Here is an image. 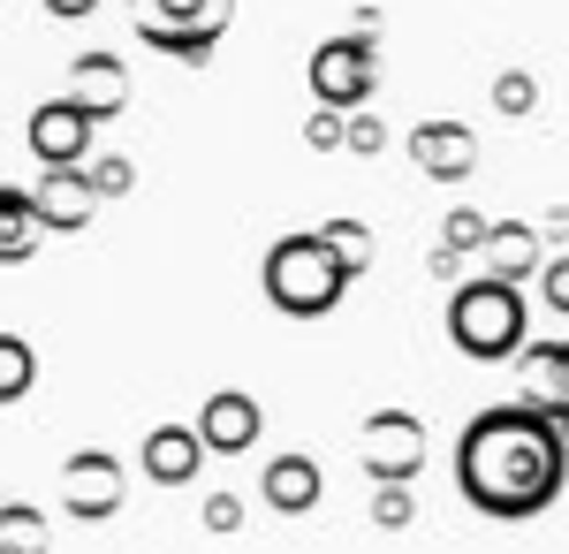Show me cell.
<instances>
[{
    "label": "cell",
    "mask_w": 569,
    "mask_h": 554,
    "mask_svg": "<svg viewBox=\"0 0 569 554\" xmlns=\"http://www.w3.org/2000/svg\"><path fill=\"white\" fill-rule=\"evenodd\" d=\"M46 244L39 214H31V198H23V182H0V266H31Z\"/></svg>",
    "instance_id": "17"
},
{
    "label": "cell",
    "mask_w": 569,
    "mask_h": 554,
    "mask_svg": "<svg viewBox=\"0 0 569 554\" xmlns=\"http://www.w3.org/2000/svg\"><path fill=\"white\" fill-rule=\"evenodd\" d=\"M365 516H372L380 532H410V524H418V494H410V486H372Z\"/></svg>",
    "instance_id": "23"
},
{
    "label": "cell",
    "mask_w": 569,
    "mask_h": 554,
    "mask_svg": "<svg viewBox=\"0 0 569 554\" xmlns=\"http://www.w3.org/2000/svg\"><path fill=\"white\" fill-rule=\"evenodd\" d=\"M555 433H562V448H569V403H562V410H555Z\"/></svg>",
    "instance_id": "30"
},
{
    "label": "cell",
    "mask_w": 569,
    "mask_h": 554,
    "mask_svg": "<svg viewBox=\"0 0 569 554\" xmlns=\"http://www.w3.org/2000/svg\"><path fill=\"white\" fill-rule=\"evenodd\" d=\"M0 547H8V554H46V547H53L46 510H31V502H0Z\"/></svg>",
    "instance_id": "20"
},
{
    "label": "cell",
    "mask_w": 569,
    "mask_h": 554,
    "mask_svg": "<svg viewBox=\"0 0 569 554\" xmlns=\"http://www.w3.org/2000/svg\"><path fill=\"white\" fill-rule=\"evenodd\" d=\"M319 502H327V471L311 464L305 448H289V456H266L259 510H273V516H311Z\"/></svg>",
    "instance_id": "12"
},
{
    "label": "cell",
    "mask_w": 569,
    "mask_h": 554,
    "mask_svg": "<svg viewBox=\"0 0 569 554\" xmlns=\"http://www.w3.org/2000/svg\"><path fill=\"white\" fill-rule=\"evenodd\" d=\"M539 297L569 319V251H547V266H539Z\"/></svg>",
    "instance_id": "27"
},
{
    "label": "cell",
    "mask_w": 569,
    "mask_h": 554,
    "mask_svg": "<svg viewBox=\"0 0 569 554\" xmlns=\"http://www.w3.org/2000/svg\"><path fill=\"white\" fill-rule=\"evenodd\" d=\"M259 289L281 319H327V311L342 304V289H350V274L335 266V251H327L319 228H297V236H273V244H266Z\"/></svg>",
    "instance_id": "2"
},
{
    "label": "cell",
    "mask_w": 569,
    "mask_h": 554,
    "mask_svg": "<svg viewBox=\"0 0 569 554\" xmlns=\"http://www.w3.org/2000/svg\"><path fill=\"white\" fill-rule=\"evenodd\" d=\"M426 456H433V433L410 410H372L365 433H357V464H365L372 486H410L426 471Z\"/></svg>",
    "instance_id": "6"
},
{
    "label": "cell",
    "mask_w": 569,
    "mask_h": 554,
    "mask_svg": "<svg viewBox=\"0 0 569 554\" xmlns=\"http://www.w3.org/2000/svg\"><path fill=\"white\" fill-rule=\"evenodd\" d=\"M99 0H46V16H61V23H84Z\"/></svg>",
    "instance_id": "29"
},
{
    "label": "cell",
    "mask_w": 569,
    "mask_h": 554,
    "mask_svg": "<svg viewBox=\"0 0 569 554\" xmlns=\"http://www.w3.org/2000/svg\"><path fill=\"white\" fill-rule=\"evenodd\" d=\"M479 258H486V274H493V281L525 289V281H539V266H547V236H539L531 220H493Z\"/></svg>",
    "instance_id": "14"
},
{
    "label": "cell",
    "mask_w": 569,
    "mask_h": 554,
    "mask_svg": "<svg viewBox=\"0 0 569 554\" xmlns=\"http://www.w3.org/2000/svg\"><path fill=\"white\" fill-rule=\"evenodd\" d=\"M342 152L380 160V152H388V122H380V115H365V107H357V115H342Z\"/></svg>",
    "instance_id": "25"
},
{
    "label": "cell",
    "mask_w": 569,
    "mask_h": 554,
    "mask_svg": "<svg viewBox=\"0 0 569 554\" xmlns=\"http://www.w3.org/2000/svg\"><path fill=\"white\" fill-rule=\"evenodd\" d=\"M137 464H144V478H152V486H190V478L206 471V448H198L190 418H168V426H152V433H144Z\"/></svg>",
    "instance_id": "15"
},
{
    "label": "cell",
    "mask_w": 569,
    "mask_h": 554,
    "mask_svg": "<svg viewBox=\"0 0 569 554\" xmlns=\"http://www.w3.org/2000/svg\"><path fill=\"white\" fill-rule=\"evenodd\" d=\"M130 23L152 53H176V61H213L228 23H236V0H130Z\"/></svg>",
    "instance_id": "4"
},
{
    "label": "cell",
    "mask_w": 569,
    "mask_h": 554,
    "mask_svg": "<svg viewBox=\"0 0 569 554\" xmlns=\"http://www.w3.org/2000/svg\"><path fill=\"white\" fill-rule=\"evenodd\" d=\"M190 433H198V448H206V456H251V448H259V433H266V403L251 395V387H213V395L198 403Z\"/></svg>",
    "instance_id": "8"
},
{
    "label": "cell",
    "mask_w": 569,
    "mask_h": 554,
    "mask_svg": "<svg viewBox=\"0 0 569 554\" xmlns=\"http://www.w3.org/2000/svg\"><path fill=\"white\" fill-rule=\"evenodd\" d=\"M410 168L433 175V182H471V175H479V129L456 122V115L418 122L410 129Z\"/></svg>",
    "instance_id": "10"
},
{
    "label": "cell",
    "mask_w": 569,
    "mask_h": 554,
    "mask_svg": "<svg viewBox=\"0 0 569 554\" xmlns=\"http://www.w3.org/2000/svg\"><path fill=\"white\" fill-rule=\"evenodd\" d=\"M23 198H31V214H39L46 236H84L91 214H99V198L84 190V168H39V182H31Z\"/></svg>",
    "instance_id": "11"
},
{
    "label": "cell",
    "mask_w": 569,
    "mask_h": 554,
    "mask_svg": "<svg viewBox=\"0 0 569 554\" xmlns=\"http://www.w3.org/2000/svg\"><path fill=\"white\" fill-rule=\"evenodd\" d=\"M319 236H327V251H335V266H342V274H372V258H380V244H372V228H365V220L357 214H335L327 220V228H319Z\"/></svg>",
    "instance_id": "18"
},
{
    "label": "cell",
    "mask_w": 569,
    "mask_h": 554,
    "mask_svg": "<svg viewBox=\"0 0 569 554\" xmlns=\"http://www.w3.org/2000/svg\"><path fill=\"white\" fill-rule=\"evenodd\" d=\"M243 516H251V502H243L236 486H213V494H206V532H213V540H236Z\"/></svg>",
    "instance_id": "26"
},
{
    "label": "cell",
    "mask_w": 569,
    "mask_h": 554,
    "mask_svg": "<svg viewBox=\"0 0 569 554\" xmlns=\"http://www.w3.org/2000/svg\"><path fill=\"white\" fill-rule=\"evenodd\" d=\"M305 145L311 152H342V115H327V107L305 115Z\"/></svg>",
    "instance_id": "28"
},
{
    "label": "cell",
    "mask_w": 569,
    "mask_h": 554,
    "mask_svg": "<svg viewBox=\"0 0 569 554\" xmlns=\"http://www.w3.org/2000/svg\"><path fill=\"white\" fill-rule=\"evenodd\" d=\"M305 85L311 99L327 107V115H357V107H372V91H380V39L372 31H342V39H319L305 61Z\"/></svg>",
    "instance_id": "5"
},
{
    "label": "cell",
    "mask_w": 569,
    "mask_h": 554,
    "mask_svg": "<svg viewBox=\"0 0 569 554\" xmlns=\"http://www.w3.org/2000/svg\"><path fill=\"white\" fill-rule=\"evenodd\" d=\"M486 228H493V220H486V214H471V206H456V214L440 220V251H456V258L486 251Z\"/></svg>",
    "instance_id": "24"
},
{
    "label": "cell",
    "mask_w": 569,
    "mask_h": 554,
    "mask_svg": "<svg viewBox=\"0 0 569 554\" xmlns=\"http://www.w3.org/2000/svg\"><path fill=\"white\" fill-rule=\"evenodd\" d=\"M122 502H130V471H122L114 448H77L61 464V510L77 524H114Z\"/></svg>",
    "instance_id": "7"
},
{
    "label": "cell",
    "mask_w": 569,
    "mask_h": 554,
    "mask_svg": "<svg viewBox=\"0 0 569 554\" xmlns=\"http://www.w3.org/2000/svg\"><path fill=\"white\" fill-rule=\"evenodd\" d=\"M569 448L547 410L531 403H486L471 426L456 433V494L493 524H531L562 502Z\"/></svg>",
    "instance_id": "1"
},
{
    "label": "cell",
    "mask_w": 569,
    "mask_h": 554,
    "mask_svg": "<svg viewBox=\"0 0 569 554\" xmlns=\"http://www.w3.org/2000/svg\"><path fill=\"white\" fill-rule=\"evenodd\" d=\"M31 387H39V349H31V335H0V410L23 403Z\"/></svg>",
    "instance_id": "19"
},
{
    "label": "cell",
    "mask_w": 569,
    "mask_h": 554,
    "mask_svg": "<svg viewBox=\"0 0 569 554\" xmlns=\"http://www.w3.org/2000/svg\"><path fill=\"white\" fill-rule=\"evenodd\" d=\"M0 554H8V547H0Z\"/></svg>",
    "instance_id": "32"
},
{
    "label": "cell",
    "mask_w": 569,
    "mask_h": 554,
    "mask_svg": "<svg viewBox=\"0 0 569 554\" xmlns=\"http://www.w3.org/2000/svg\"><path fill=\"white\" fill-rule=\"evenodd\" d=\"M91 137H99V122H91L69 91L23 115V145H31V160H39V168H84V160H91Z\"/></svg>",
    "instance_id": "9"
},
{
    "label": "cell",
    "mask_w": 569,
    "mask_h": 554,
    "mask_svg": "<svg viewBox=\"0 0 569 554\" xmlns=\"http://www.w3.org/2000/svg\"><path fill=\"white\" fill-rule=\"evenodd\" d=\"M448 342L471 357V365H509L517 349H525V289H509V281H456L448 289Z\"/></svg>",
    "instance_id": "3"
},
{
    "label": "cell",
    "mask_w": 569,
    "mask_h": 554,
    "mask_svg": "<svg viewBox=\"0 0 569 554\" xmlns=\"http://www.w3.org/2000/svg\"><path fill=\"white\" fill-rule=\"evenodd\" d=\"M517 403L547 410V418L569 403V342H525L517 349Z\"/></svg>",
    "instance_id": "16"
},
{
    "label": "cell",
    "mask_w": 569,
    "mask_h": 554,
    "mask_svg": "<svg viewBox=\"0 0 569 554\" xmlns=\"http://www.w3.org/2000/svg\"><path fill=\"white\" fill-rule=\"evenodd\" d=\"M84 190L99 198V206H107V198H130V190H137V168L122 160V152H91V160H84Z\"/></svg>",
    "instance_id": "22"
},
{
    "label": "cell",
    "mask_w": 569,
    "mask_h": 554,
    "mask_svg": "<svg viewBox=\"0 0 569 554\" xmlns=\"http://www.w3.org/2000/svg\"><path fill=\"white\" fill-rule=\"evenodd\" d=\"M493 115L531 122V115H539V77H531V69H501V77H493Z\"/></svg>",
    "instance_id": "21"
},
{
    "label": "cell",
    "mask_w": 569,
    "mask_h": 554,
    "mask_svg": "<svg viewBox=\"0 0 569 554\" xmlns=\"http://www.w3.org/2000/svg\"><path fill=\"white\" fill-rule=\"evenodd\" d=\"M0 502H8V494H0Z\"/></svg>",
    "instance_id": "31"
},
{
    "label": "cell",
    "mask_w": 569,
    "mask_h": 554,
    "mask_svg": "<svg viewBox=\"0 0 569 554\" xmlns=\"http://www.w3.org/2000/svg\"><path fill=\"white\" fill-rule=\"evenodd\" d=\"M69 99L84 107L91 122L130 115V69H122V53H77L69 61Z\"/></svg>",
    "instance_id": "13"
}]
</instances>
